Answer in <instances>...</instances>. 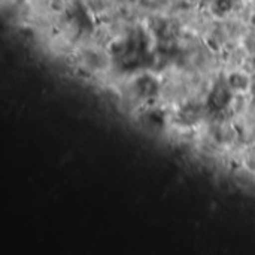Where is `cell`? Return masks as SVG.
<instances>
[{
	"label": "cell",
	"instance_id": "1",
	"mask_svg": "<svg viewBox=\"0 0 255 255\" xmlns=\"http://www.w3.org/2000/svg\"><path fill=\"white\" fill-rule=\"evenodd\" d=\"M250 24L255 28V10L253 13H250Z\"/></svg>",
	"mask_w": 255,
	"mask_h": 255
},
{
	"label": "cell",
	"instance_id": "2",
	"mask_svg": "<svg viewBox=\"0 0 255 255\" xmlns=\"http://www.w3.org/2000/svg\"><path fill=\"white\" fill-rule=\"evenodd\" d=\"M185 1H190V3H194V1H197V0H185Z\"/></svg>",
	"mask_w": 255,
	"mask_h": 255
}]
</instances>
